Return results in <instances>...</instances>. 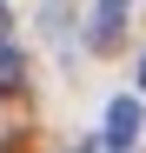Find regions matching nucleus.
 <instances>
[{"label": "nucleus", "mask_w": 146, "mask_h": 153, "mask_svg": "<svg viewBox=\"0 0 146 153\" xmlns=\"http://www.w3.org/2000/svg\"><path fill=\"white\" fill-rule=\"evenodd\" d=\"M139 126H146V113H139V100H133V93H119L113 107H106V146H119V153H126V146L139 140Z\"/></svg>", "instance_id": "f257e3e1"}, {"label": "nucleus", "mask_w": 146, "mask_h": 153, "mask_svg": "<svg viewBox=\"0 0 146 153\" xmlns=\"http://www.w3.org/2000/svg\"><path fill=\"white\" fill-rule=\"evenodd\" d=\"M20 73H27V67H20V47H13V40H0V93L20 87Z\"/></svg>", "instance_id": "7ed1b4c3"}, {"label": "nucleus", "mask_w": 146, "mask_h": 153, "mask_svg": "<svg viewBox=\"0 0 146 153\" xmlns=\"http://www.w3.org/2000/svg\"><path fill=\"white\" fill-rule=\"evenodd\" d=\"M139 87H146V53H139Z\"/></svg>", "instance_id": "39448f33"}, {"label": "nucleus", "mask_w": 146, "mask_h": 153, "mask_svg": "<svg viewBox=\"0 0 146 153\" xmlns=\"http://www.w3.org/2000/svg\"><path fill=\"white\" fill-rule=\"evenodd\" d=\"M133 20V0H93V47H113Z\"/></svg>", "instance_id": "f03ea898"}, {"label": "nucleus", "mask_w": 146, "mask_h": 153, "mask_svg": "<svg viewBox=\"0 0 146 153\" xmlns=\"http://www.w3.org/2000/svg\"><path fill=\"white\" fill-rule=\"evenodd\" d=\"M0 40H7V7H0Z\"/></svg>", "instance_id": "20e7f679"}]
</instances>
